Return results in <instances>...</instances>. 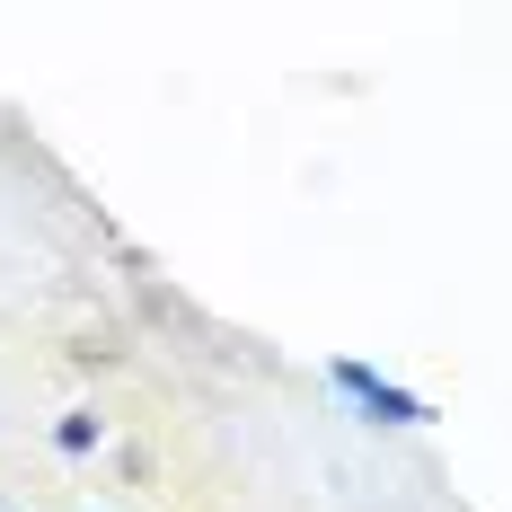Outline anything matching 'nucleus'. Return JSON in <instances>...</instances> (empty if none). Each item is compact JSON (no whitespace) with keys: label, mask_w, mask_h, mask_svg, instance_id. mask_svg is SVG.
I'll use <instances>...</instances> for the list:
<instances>
[{"label":"nucleus","mask_w":512,"mask_h":512,"mask_svg":"<svg viewBox=\"0 0 512 512\" xmlns=\"http://www.w3.org/2000/svg\"><path fill=\"white\" fill-rule=\"evenodd\" d=\"M327 380H336V389H345V398H354L362 415H371V424H424V398H415V389H398V380H380V371H371V362H327Z\"/></svg>","instance_id":"obj_1"},{"label":"nucleus","mask_w":512,"mask_h":512,"mask_svg":"<svg viewBox=\"0 0 512 512\" xmlns=\"http://www.w3.org/2000/svg\"><path fill=\"white\" fill-rule=\"evenodd\" d=\"M53 442H62L71 460H80V451H98V415H62V424H53Z\"/></svg>","instance_id":"obj_2"},{"label":"nucleus","mask_w":512,"mask_h":512,"mask_svg":"<svg viewBox=\"0 0 512 512\" xmlns=\"http://www.w3.org/2000/svg\"><path fill=\"white\" fill-rule=\"evenodd\" d=\"M0 512H18V504H0Z\"/></svg>","instance_id":"obj_3"}]
</instances>
